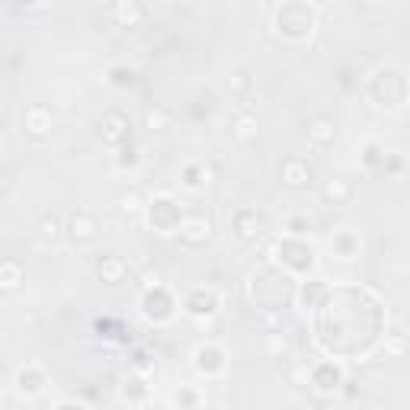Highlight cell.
<instances>
[{"label": "cell", "instance_id": "8fae6325", "mask_svg": "<svg viewBox=\"0 0 410 410\" xmlns=\"http://www.w3.org/2000/svg\"><path fill=\"white\" fill-rule=\"evenodd\" d=\"M234 228L243 241H256L263 234V218L256 215V209H241L234 215Z\"/></svg>", "mask_w": 410, "mask_h": 410}, {"label": "cell", "instance_id": "8992f818", "mask_svg": "<svg viewBox=\"0 0 410 410\" xmlns=\"http://www.w3.org/2000/svg\"><path fill=\"white\" fill-rule=\"evenodd\" d=\"M279 179L288 189H301V186L311 183V167L301 157H288V160H282V167H279Z\"/></svg>", "mask_w": 410, "mask_h": 410}, {"label": "cell", "instance_id": "83f0119b", "mask_svg": "<svg viewBox=\"0 0 410 410\" xmlns=\"http://www.w3.org/2000/svg\"><path fill=\"white\" fill-rule=\"evenodd\" d=\"M38 231H42V241L55 243L58 237H61V221H58L55 215H48V218H45V221H42V228H38Z\"/></svg>", "mask_w": 410, "mask_h": 410}, {"label": "cell", "instance_id": "d4e9b609", "mask_svg": "<svg viewBox=\"0 0 410 410\" xmlns=\"http://www.w3.org/2000/svg\"><path fill=\"white\" fill-rule=\"evenodd\" d=\"M122 394L128 397V401H141V397L147 394V384L141 375H125L122 378Z\"/></svg>", "mask_w": 410, "mask_h": 410}, {"label": "cell", "instance_id": "836d02e7", "mask_svg": "<svg viewBox=\"0 0 410 410\" xmlns=\"http://www.w3.org/2000/svg\"><path fill=\"white\" fill-rule=\"evenodd\" d=\"M388 352H394V356H401V352H404V337H401V333L388 343Z\"/></svg>", "mask_w": 410, "mask_h": 410}, {"label": "cell", "instance_id": "9c48e42d", "mask_svg": "<svg viewBox=\"0 0 410 410\" xmlns=\"http://www.w3.org/2000/svg\"><path fill=\"white\" fill-rule=\"evenodd\" d=\"M196 369L202 372L205 378L218 375V372L224 369V352L218 349L215 343H205V346H199V349H196Z\"/></svg>", "mask_w": 410, "mask_h": 410}, {"label": "cell", "instance_id": "6da1fadb", "mask_svg": "<svg viewBox=\"0 0 410 410\" xmlns=\"http://www.w3.org/2000/svg\"><path fill=\"white\" fill-rule=\"evenodd\" d=\"M177 231L186 247H199V243H205L211 237V218L202 215V211H192V215H186L183 221H179Z\"/></svg>", "mask_w": 410, "mask_h": 410}, {"label": "cell", "instance_id": "5bb4252c", "mask_svg": "<svg viewBox=\"0 0 410 410\" xmlns=\"http://www.w3.org/2000/svg\"><path fill=\"white\" fill-rule=\"evenodd\" d=\"M330 247L337 256H343V260H352V256L359 253V237L352 234V231H337V234L330 237Z\"/></svg>", "mask_w": 410, "mask_h": 410}, {"label": "cell", "instance_id": "e0dca14e", "mask_svg": "<svg viewBox=\"0 0 410 410\" xmlns=\"http://www.w3.org/2000/svg\"><path fill=\"white\" fill-rule=\"evenodd\" d=\"M42 384H45V378H42V372H38L36 365H29V369H19L16 388L23 391V394H38V391H42Z\"/></svg>", "mask_w": 410, "mask_h": 410}, {"label": "cell", "instance_id": "ac0fdd59", "mask_svg": "<svg viewBox=\"0 0 410 410\" xmlns=\"http://www.w3.org/2000/svg\"><path fill=\"white\" fill-rule=\"evenodd\" d=\"M112 16L119 19V26H138L144 19V6L141 4H115Z\"/></svg>", "mask_w": 410, "mask_h": 410}, {"label": "cell", "instance_id": "ffe728a7", "mask_svg": "<svg viewBox=\"0 0 410 410\" xmlns=\"http://www.w3.org/2000/svg\"><path fill=\"white\" fill-rule=\"evenodd\" d=\"M19 282H23V266H19L16 260H0V288H19Z\"/></svg>", "mask_w": 410, "mask_h": 410}, {"label": "cell", "instance_id": "7a4b0ae2", "mask_svg": "<svg viewBox=\"0 0 410 410\" xmlns=\"http://www.w3.org/2000/svg\"><path fill=\"white\" fill-rule=\"evenodd\" d=\"M179 205L173 202L170 196H157L151 202V224L160 231V234H170V231H177L179 228Z\"/></svg>", "mask_w": 410, "mask_h": 410}, {"label": "cell", "instance_id": "52a82bcc", "mask_svg": "<svg viewBox=\"0 0 410 410\" xmlns=\"http://www.w3.org/2000/svg\"><path fill=\"white\" fill-rule=\"evenodd\" d=\"M311 384L320 391V394H333V391L343 384V369L340 365H333V362H320V365H314V372H311Z\"/></svg>", "mask_w": 410, "mask_h": 410}, {"label": "cell", "instance_id": "d6a6232c", "mask_svg": "<svg viewBox=\"0 0 410 410\" xmlns=\"http://www.w3.org/2000/svg\"><path fill=\"white\" fill-rule=\"evenodd\" d=\"M135 80V70H125V68H112V83H119V87H125V83Z\"/></svg>", "mask_w": 410, "mask_h": 410}, {"label": "cell", "instance_id": "44dd1931", "mask_svg": "<svg viewBox=\"0 0 410 410\" xmlns=\"http://www.w3.org/2000/svg\"><path fill=\"white\" fill-rule=\"evenodd\" d=\"M115 202H119V211L122 215H138L141 209H144V196H141L138 189H125V192H119V199H115Z\"/></svg>", "mask_w": 410, "mask_h": 410}, {"label": "cell", "instance_id": "ba28073f", "mask_svg": "<svg viewBox=\"0 0 410 410\" xmlns=\"http://www.w3.org/2000/svg\"><path fill=\"white\" fill-rule=\"evenodd\" d=\"M51 122H55V115H51L48 106H42V102H36V106L26 109L23 115V125L29 135H36V138H45V135L51 132Z\"/></svg>", "mask_w": 410, "mask_h": 410}, {"label": "cell", "instance_id": "30bf717a", "mask_svg": "<svg viewBox=\"0 0 410 410\" xmlns=\"http://www.w3.org/2000/svg\"><path fill=\"white\" fill-rule=\"evenodd\" d=\"M186 311L192 317H205V314H215L218 311V295L211 288H192L189 298H186Z\"/></svg>", "mask_w": 410, "mask_h": 410}, {"label": "cell", "instance_id": "d6986e66", "mask_svg": "<svg viewBox=\"0 0 410 410\" xmlns=\"http://www.w3.org/2000/svg\"><path fill=\"white\" fill-rule=\"evenodd\" d=\"M170 125H173L170 109L154 106V109H147V112H144V128H147V132H167Z\"/></svg>", "mask_w": 410, "mask_h": 410}, {"label": "cell", "instance_id": "f546056e", "mask_svg": "<svg viewBox=\"0 0 410 410\" xmlns=\"http://www.w3.org/2000/svg\"><path fill=\"white\" fill-rule=\"evenodd\" d=\"M160 285H164V275H160V269H147V273L141 275V288H144V292L160 288Z\"/></svg>", "mask_w": 410, "mask_h": 410}, {"label": "cell", "instance_id": "4316f807", "mask_svg": "<svg viewBox=\"0 0 410 410\" xmlns=\"http://www.w3.org/2000/svg\"><path fill=\"white\" fill-rule=\"evenodd\" d=\"M285 228H288V234L298 237V241H301V237H305L308 231H311V221H308L305 215H292V218L285 221Z\"/></svg>", "mask_w": 410, "mask_h": 410}, {"label": "cell", "instance_id": "2e32d148", "mask_svg": "<svg viewBox=\"0 0 410 410\" xmlns=\"http://www.w3.org/2000/svg\"><path fill=\"white\" fill-rule=\"evenodd\" d=\"M308 138H311L317 147H327L333 138H337V128H333L330 119H314L311 125H308Z\"/></svg>", "mask_w": 410, "mask_h": 410}, {"label": "cell", "instance_id": "7c38bea8", "mask_svg": "<svg viewBox=\"0 0 410 410\" xmlns=\"http://www.w3.org/2000/svg\"><path fill=\"white\" fill-rule=\"evenodd\" d=\"M96 275H100L106 285H119L125 279V260L115 253H106L100 263H96Z\"/></svg>", "mask_w": 410, "mask_h": 410}, {"label": "cell", "instance_id": "484cf974", "mask_svg": "<svg viewBox=\"0 0 410 410\" xmlns=\"http://www.w3.org/2000/svg\"><path fill=\"white\" fill-rule=\"evenodd\" d=\"M384 147L378 144V141H365V147H362V164L365 167H384Z\"/></svg>", "mask_w": 410, "mask_h": 410}, {"label": "cell", "instance_id": "7402d4cb", "mask_svg": "<svg viewBox=\"0 0 410 410\" xmlns=\"http://www.w3.org/2000/svg\"><path fill=\"white\" fill-rule=\"evenodd\" d=\"M256 132H260V122H256V115H250V112L237 115V122H234V138L237 141H253Z\"/></svg>", "mask_w": 410, "mask_h": 410}, {"label": "cell", "instance_id": "4dcf8cb0", "mask_svg": "<svg viewBox=\"0 0 410 410\" xmlns=\"http://www.w3.org/2000/svg\"><path fill=\"white\" fill-rule=\"evenodd\" d=\"M247 87H250V77L243 74V70H237V74L228 77V90H231V93H243Z\"/></svg>", "mask_w": 410, "mask_h": 410}, {"label": "cell", "instance_id": "1f68e13d", "mask_svg": "<svg viewBox=\"0 0 410 410\" xmlns=\"http://www.w3.org/2000/svg\"><path fill=\"white\" fill-rule=\"evenodd\" d=\"M135 164H138V151H135V144H125V147H122L119 167H135Z\"/></svg>", "mask_w": 410, "mask_h": 410}, {"label": "cell", "instance_id": "4fadbf2b", "mask_svg": "<svg viewBox=\"0 0 410 410\" xmlns=\"http://www.w3.org/2000/svg\"><path fill=\"white\" fill-rule=\"evenodd\" d=\"M320 196H324L330 205H343V202H349V199H352V183H349V179H343V177H330L324 183V189H320Z\"/></svg>", "mask_w": 410, "mask_h": 410}, {"label": "cell", "instance_id": "603a6c76", "mask_svg": "<svg viewBox=\"0 0 410 410\" xmlns=\"http://www.w3.org/2000/svg\"><path fill=\"white\" fill-rule=\"evenodd\" d=\"M183 183L189 186V189H202V186H209V170H205L202 164H186L183 167Z\"/></svg>", "mask_w": 410, "mask_h": 410}, {"label": "cell", "instance_id": "cb8c5ba5", "mask_svg": "<svg viewBox=\"0 0 410 410\" xmlns=\"http://www.w3.org/2000/svg\"><path fill=\"white\" fill-rule=\"evenodd\" d=\"M320 292H324V282H320V279L301 282V288H298V305H301V308H314V301H317Z\"/></svg>", "mask_w": 410, "mask_h": 410}, {"label": "cell", "instance_id": "3957f363", "mask_svg": "<svg viewBox=\"0 0 410 410\" xmlns=\"http://www.w3.org/2000/svg\"><path fill=\"white\" fill-rule=\"evenodd\" d=\"M141 311H144V317L151 320H170L173 314V298L164 292V285L160 288H151V292H144V298H141Z\"/></svg>", "mask_w": 410, "mask_h": 410}, {"label": "cell", "instance_id": "f1b7e54d", "mask_svg": "<svg viewBox=\"0 0 410 410\" xmlns=\"http://www.w3.org/2000/svg\"><path fill=\"white\" fill-rule=\"evenodd\" d=\"M266 352L269 356H282V352H285V333L282 330L266 333Z\"/></svg>", "mask_w": 410, "mask_h": 410}, {"label": "cell", "instance_id": "9a60e30c", "mask_svg": "<svg viewBox=\"0 0 410 410\" xmlns=\"http://www.w3.org/2000/svg\"><path fill=\"white\" fill-rule=\"evenodd\" d=\"M199 401H202V394H199V388H192V384H179L170 394V404L177 410H199Z\"/></svg>", "mask_w": 410, "mask_h": 410}, {"label": "cell", "instance_id": "5b68a950", "mask_svg": "<svg viewBox=\"0 0 410 410\" xmlns=\"http://www.w3.org/2000/svg\"><path fill=\"white\" fill-rule=\"evenodd\" d=\"M100 138H102V144H109V147L125 144L128 141V119L122 112H109L100 125Z\"/></svg>", "mask_w": 410, "mask_h": 410}, {"label": "cell", "instance_id": "277c9868", "mask_svg": "<svg viewBox=\"0 0 410 410\" xmlns=\"http://www.w3.org/2000/svg\"><path fill=\"white\" fill-rule=\"evenodd\" d=\"M68 237L70 243H77V247H87V243H93L96 237V221L90 211H74L68 221Z\"/></svg>", "mask_w": 410, "mask_h": 410}]
</instances>
